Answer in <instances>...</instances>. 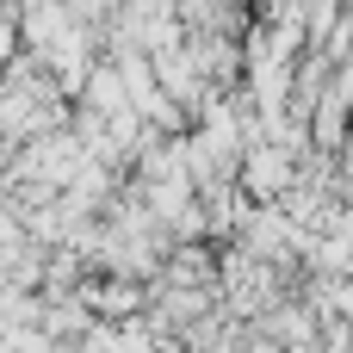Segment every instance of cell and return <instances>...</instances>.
<instances>
[{
	"instance_id": "cell-2",
	"label": "cell",
	"mask_w": 353,
	"mask_h": 353,
	"mask_svg": "<svg viewBox=\"0 0 353 353\" xmlns=\"http://www.w3.org/2000/svg\"><path fill=\"white\" fill-rule=\"evenodd\" d=\"M298 174H304V161H298L292 149L261 143V149L248 155V168H242V192H248L254 205H279V199L298 186Z\"/></svg>"
},
{
	"instance_id": "cell-3",
	"label": "cell",
	"mask_w": 353,
	"mask_h": 353,
	"mask_svg": "<svg viewBox=\"0 0 353 353\" xmlns=\"http://www.w3.org/2000/svg\"><path fill=\"white\" fill-rule=\"evenodd\" d=\"M68 12H74L81 25H93V31H105V25L124 12V0H68Z\"/></svg>"
},
{
	"instance_id": "cell-4",
	"label": "cell",
	"mask_w": 353,
	"mask_h": 353,
	"mask_svg": "<svg viewBox=\"0 0 353 353\" xmlns=\"http://www.w3.org/2000/svg\"><path fill=\"white\" fill-rule=\"evenodd\" d=\"M81 353H124V329L118 323H93L87 341H81Z\"/></svg>"
},
{
	"instance_id": "cell-1",
	"label": "cell",
	"mask_w": 353,
	"mask_h": 353,
	"mask_svg": "<svg viewBox=\"0 0 353 353\" xmlns=\"http://www.w3.org/2000/svg\"><path fill=\"white\" fill-rule=\"evenodd\" d=\"M81 304L99 316V323H137V316H149L155 310V292L143 285V279H112V273H93L87 285H81Z\"/></svg>"
}]
</instances>
